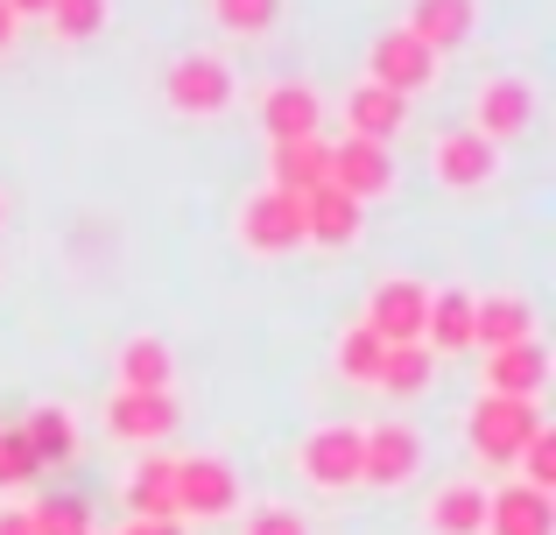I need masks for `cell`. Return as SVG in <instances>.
<instances>
[{"label":"cell","instance_id":"277c9868","mask_svg":"<svg viewBox=\"0 0 556 535\" xmlns=\"http://www.w3.org/2000/svg\"><path fill=\"white\" fill-rule=\"evenodd\" d=\"M535 430H543V409L535 402H507V395H479L472 416H465V444H472L479 466H515Z\"/></svg>","mask_w":556,"mask_h":535},{"label":"cell","instance_id":"44dd1931","mask_svg":"<svg viewBox=\"0 0 556 535\" xmlns=\"http://www.w3.org/2000/svg\"><path fill=\"white\" fill-rule=\"evenodd\" d=\"M339 120H345V135H353V141H380V149H388V141L402 135V120H408V99H394V92H380V85L359 78L353 92H345Z\"/></svg>","mask_w":556,"mask_h":535},{"label":"cell","instance_id":"83f0119b","mask_svg":"<svg viewBox=\"0 0 556 535\" xmlns=\"http://www.w3.org/2000/svg\"><path fill=\"white\" fill-rule=\"evenodd\" d=\"M106 14H113V0H50V36L56 42H92L99 28H106Z\"/></svg>","mask_w":556,"mask_h":535},{"label":"cell","instance_id":"ffe728a7","mask_svg":"<svg viewBox=\"0 0 556 535\" xmlns=\"http://www.w3.org/2000/svg\"><path fill=\"white\" fill-rule=\"evenodd\" d=\"M14 430H22V444H28V458H36V472L71 466V458H78V416H71L64 402H36V409H28Z\"/></svg>","mask_w":556,"mask_h":535},{"label":"cell","instance_id":"30bf717a","mask_svg":"<svg viewBox=\"0 0 556 535\" xmlns=\"http://www.w3.org/2000/svg\"><path fill=\"white\" fill-rule=\"evenodd\" d=\"M261 135H268V149H282V141H317L325 135V92L303 78H275L268 92H261Z\"/></svg>","mask_w":556,"mask_h":535},{"label":"cell","instance_id":"f1b7e54d","mask_svg":"<svg viewBox=\"0 0 556 535\" xmlns=\"http://www.w3.org/2000/svg\"><path fill=\"white\" fill-rule=\"evenodd\" d=\"M28 528H36V535H99V528H92V508H85L78 494L36 500V508H28Z\"/></svg>","mask_w":556,"mask_h":535},{"label":"cell","instance_id":"3957f363","mask_svg":"<svg viewBox=\"0 0 556 535\" xmlns=\"http://www.w3.org/2000/svg\"><path fill=\"white\" fill-rule=\"evenodd\" d=\"M232 233L254 262H282V254L303 247V198H282V191H247L240 212H232Z\"/></svg>","mask_w":556,"mask_h":535},{"label":"cell","instance_id":"7a4b0ae2","mask_svg":"<svg viewBox=\"0 0 556 535\" xmlns=\"http://www.w3.org/2000/svg\"><path fill=\"white\" fill-rule=\"evenodd\" d=\"M422 430L402 423V416H380V423L359 430V486H374V494H402L408 480L422 472Z\"/></svg>","mask_w":556,"mask_h":535},{"label":"cell","instance_id":"cb8c5ba5","mask_svg":"<svg viewBox=\"0 0 556 535\" xmlns=\"http://www.w3.org/2000/svg\"><path fill=\"white\" fill-rule=\"evenodd\" d=\"M127 514L135 522H177V458H141L127 472Z\"/></svg>","mask_w":556,"mask_h":535},{"label":"cell","instance_id":"2e32d148","mask_svg":"<svg viewBox=\"0 0 556 535\" xmlns=\"http://www.w3.org/2000/svg\"><path fill=\"white\" fill-rule=\"evenodd\" d=\"M402 28L437 56V64H444L451 50H465V42H472L479 0H408V22H402Z\"/></svg>","mask_w":556,"mask_h":535},{"label":"cell","instance_id":"e0dca14e","mask_svg":"<svg viewBox=\"0 0 556 535\" xmlns=\"http://www.w3.org/2000/svg\"><path fill=\"white\" fill-rule=\"evenodd\" d=\"M479 373H486V395L535 402V395L549 387V353H543V339H529V345H501V353H479Z\"/></svg>","mask_w":556,"mask_h":535},{"label":"cell","instance_id":"4fadbf2b","mask_svg":"<svg viewBox=\"0 0 556 535\" xmlns=\"http://www.w3.org/2000/svg\"><path fill=\"white\" fill-rule=\"evenodd\" d=\"M529 339H535V303L521 289L472 296V353H501V345H529Z\"/></svg>","mask_w":556,"mask_h":535},{"label":"cell","instance_id":"4dcf8cb0","mask_svg":"<svg viewBox=\"0 0 556 535\" xmlns=\"http://www.w3.org/2000/svg\"><path fill=\"white\" fill-rule=\"evenodd\" d=\"M515 466H521V486H535V494H556V430H549V423L535 430L529 444H521Z\"/></svg>","mask_w":556,"mask_h":535},{"label":"cell","instance_id":"9c48e42d","mask_svg":"<svg viewBox=\"0 0 556 535\" xmlns=\"http://www.w3.org/2000/svg\"><path fill=\"white\" fill-rule=\"evenodd\" d=\"M325 149H331L325 183H331V191H345L353 205H374V198L394 191V149H380V141H353V135L325 141Z\"/></svg>","mask_w":556,"mask_h":535},{"label":"cell","instance_id":"5bb4252c","mask_svg":"<svg viewBox=\"0 0 556 535\" xmlns=\"http://www.w3.org/2000/svg\"><path fill=\"white\" fill-rule=\"evenodd\" d=\"M177 423H184L177 395H135V387H113L106 395V430L121 444H163Z\"/></svg>","mask_w":556,"mask_h":535},{"label":"cell","instance_id":"7c38bea8","mask_svg":"<svg viewBox=\"0 0 556 535\" xmlns=\"http://www.w3.org/2000/svg\"><path fill=\"white\" fill-rule=\"evenodd\" d=\"M367 85H380V92H394V99H416L422 85H437V56L422 50L408 28H388L367 50Z\"/></svg>","mask_w":556,"mask_h":535},{"label":"cell","instance_id":"e575fe53","mask_svg":"<svg viewBox=\"0 0 556 535\" xmlns=\"http://www.w3.org/2000/svg\"><path fill=\"white\" fill-rule=\"evenodd\" d=\"M8 14H14V22H42V14H50V0H8Z\"/></svg>","mask_w":556,"mask_h":535},{"label":"cell","instance_id":"f546056e","mask_svg":"<svg viewBox=\"0 0 556 535\" xmlns=\"http://www.w3.org/2000/svg\"><path fill=\"white\" fill-rule=\"evenodd\" d=\"M212 22L226 28V36H268L275 22H282V0H212Z\"/></svg>","mask_w":556,"mask_h":535},{"label":"cell","instance_id":"603a6c76","mask_svg":"<svg viewBox=\"0 0 556 535\" xmlns=\"http://www.w3.org/2000/svg\"><path fill=\"white\" fill-rule=\"evenodd\" d=\"M422 353H472V289H430V310H422Z\"/></svg>","mask_w":556,"mask_h":535},{"label":"cell","instance_id":"4316f807","mask_svg":"<svg viewBox=\"0 0 556 535\" xmlns=\"http://www.w3.org/2000/svg\"><path fill=\"white\" fill-rule=\"evenodd\" d=\"M380 353H388V345L374 339L367 324H345L339 339H331V367H339V381H353V387H374V373H380Z\"/></svg>","mask_w":556,"mask_h":535},{"label":"cell","instance_id":"ba28073f","mask_svg":"<svg viewBox=\"0 0 556 535\" xmlns=\"http://www.w3.org/2000/svg\"><path fill=\"white\" fill-rule=\"evenodd\" d=\"M422 310H430V282H416V275H380L367 289L359 324H367L380 345H422Z\"/></svg>","mask_w":556,"mask_h":535},{"label":"cell","instance_id":"8d00e7d4","mask_svg":"<svg viewBox=\"0 0 556 535\" xmlns=\"http://www.w3.org/2000/svg\"><path fill=\"white\" fill-rule=\"evenodd\" d=\"M14 36H22V22H14V14H8V0H0V56L14 50Z\"/></svg>","mask_w":556,"mask_h":535},{"label":"cell","instance_id":"52a82bcc","mask_svg":"<svg viewBox=\"0 0 556 535\" xmlns=\"http://www.w3.org/2000/svg\"><path fill=\"white\" fill-rule=\"evenodd\" d=\"M296 472L311 494H353L359 486V423H317L296 444Z\"/></svg>","mask_w":556,"mask_h":535},{"label":"cell","instance_id":"836d02e7","mask_svg":"<svg viewBox=\"0 0 556 535\" xmlns=\"http://www.w3.org/2000/svg\"><path fill=\"white\" fill-rule=\"evenodd\" d=\"M0 535H36L28 528V508H0Z\"/></svg>","mask_w":556,"mask_h":535},{"label":"cell","instance_id":"7402d4cb","mask_svg":"<svg viewBox=\"0 0 556 535\" xmlns=\"http://www.w3.org/2000/svg\"><path fill=\"white\" fill-rule=\"evenodd\" d=\"M486 535H556V500L535 486H501L486 494Z\"/></svg>","mask_w":556,"mask_h":535},{"label":"cell","instance_id":"9a60e30c","mask_svg":"<svg viewBox=\"0 0 556 535\" xmlns=\"http://www.w3.org/2000/svg\"><path fill=\"white\" fill-rule=\"evenodd\" d=\"M359 233H367V205H353L345 191H331V183H317L311 198H303V247H359Z\"/></svg>","mask_w":556,"mask_h":535},{"label":"cell","instance_id":"ac0fdd59","mask_svg":"<svg viewBox=\"0 0 556 535\" xmlns=\"http://www.w3.org/2000/svg\"><path fill=\"white\" fill-rule=\"evenodd\" d=\"M113 387H135V395H169V387H177V353H169L155 331H135V339L113 353Z\"/></svg>","mask_w":556,"mask_h":535},{"label":"cell","instance_id":"6da1fadb","mask_svg":"<svg viewBox=\"0 0 556 535\" xmlns=\"http://www.w3.org/2000/svg\"><path fill=\"white\" fill-rule=\"evenodd\" d=\"M232 99H240V78L218 50H184L163 71V106L184 120H218V113H232Z\"/></svg>","mask_w":556,"mask_h":535},{"label":"cell","instance_id":"d4e9b609","mask_svg":"<svg viewBox=\"0 0 556 535\" xmlns=\"http://www.w3.org/2000/svg\"><path fill=\"white\" fill-rule=\"evenodd\" d=\"M325 163H331L325 135H317V141H282V149H268V191L311 198L317 183H325Z\"/></svg>","mask_w":556,"mask_h":535},{"label":"cell","instance_id":"d6986e66","mask_svg":"<svg viewBox=\"0 0 556 535\" xmlns=\"http://www.w3.org/2000/svg\"><path fill=\"white\" fill-rule=\"evenodd\" d=\"M422 535H486V486L479 480H444L422 500Z\"/></svg>","mask_w":556,"mask_h":535},{"label":"cell","instance_id":"8992f818","mask_svg":"<svg viewBox=\"0 0 556 535\" xmlns=\"http://www.w3.org/2000/svg\"><path fill=\"white\" fill-rule=\"evenodd\" d=\"M472 127L479 141H493V149H507V141H521L535 127V85L521 78V71H493V78H479L472 92Z\"/></svg>","mask_w":556,"mask_h":535},{"label":"cell","instance_id":"484cf974","mask_svg":"<svg viewBox=\"0 0 556 535\" xmlns=\"http://www.w3.org/2000/svg\"><path fill=\"white\" fill-rule=\"evenodd\" d=\"M430 373H437V359L422 353V345H388V353H380L374 387H380L388 402H416L422 387H430Z\"/></svg>","mask_w":556,"mask_h":535},{"label":"cell","instance_id":"1f68e13d","mask_svg":"<svg viewBox=\"0 0 556 535\" xmlns=\"http://www.w3.org/2000/svg\"><path fill=\"white\" fill-rule=\"evenodd\" d=\"M240 535H311V522L289 500H261V508H240Z\"/></svg>","mask_w":556,"mask_h":535},{"label":"cell","instance_id":"8fae6325","mask_svg":"<svg viewBox=\"0 0 556 535\" xmlns=\"http://www.w3.org/2000/svg\"><path fill=\"white\" fill-rule=\"evenodd\" d=\"M430 177L444 183V191H486V183L501 177V149L479 141L472 127H444V135L430 141Z\"/></svg>","mask_w":556,"mask_h":535},{"label":"cell","instance_id":"d6a6232c","mask_svg":"<svg viewBox=\"0 0 556 535\" xmlns=\"http://www.w3.org/2000/svg\"><path fill=\"white\" fill-rule=\"evenodd\" d=\"M28 480H36V458H28L22 430L0 423V494H14V486H28Z\"/></svg>","mask_w":556,"mask_h":535},{"label":"cell","instance_id":"d590c367","mask_svg":"<svg viewBox=\"0 0 556 535\" xmlns=\"http://www.w3.org/2000/svg\"><path fill=\"white\" fill-rule=\"evenodd\" d=\"M121 535H184V522H127Z\"/></svg>","mask_w":556,"mask_h":535},{"label":"cell","instance_id":"74e56055","mask_svg":"<svg viewBox=\"0 0 556 535\" xmlns=\"http://www.w3.org/2000/svg\"><path fill=\"white\" fill-rule=\"evenodd\" d=\"M0 219H8V198H0Z\"/></svg>","mask_w":556,"mask_h":535},{"label":"cell","instance_id":"5b68a950","mask_svg":"<svg viewBox=\"0 0 556 535\" xmlns=\"http://www.w3.org/2000/svg\"><path fill=\"white\" fill-rule=\"evenodd\" d=\"M240 508H247V494H240L232 458H212V451L177 458V522H226Z\"/></svg>","mask_w":556,"mask_h":535}]
</instances>
